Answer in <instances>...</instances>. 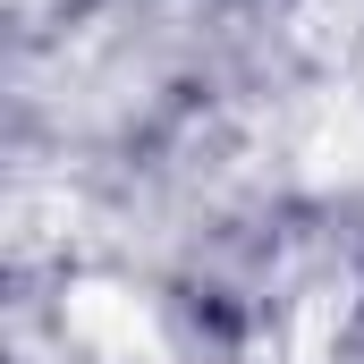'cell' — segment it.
<instances>
[{
  "label": "cell",
  "instance_id": "cell-1",
  "mask_svg": "<svg viewBox=\"0 0 364 364\" xmlns=\"http://www.w3.org/2000/svg\"><path fill=\"white\" fill-rule=\"evenodd\" d=\"M68 331H77V348L102 356V364H170V331H161V314H153L144 296L110 288V279L68 288Z\"/></svg>",
  "mask_w": 364,
  "mask_h": 364
}]
</instances>
